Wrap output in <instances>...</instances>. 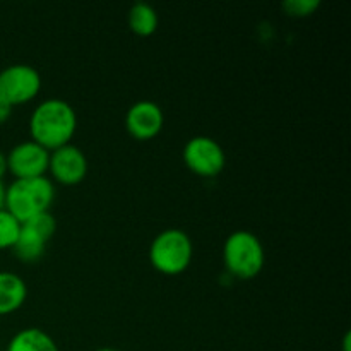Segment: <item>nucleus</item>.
<instances>
[{
	"label": "nucleus",
	"mask_w": 351,
	"mask_h": 351,
	"mask_svg": "<svg viewBox=\"0 0 351 351\" xmlns=\"http://www.w3.org/2000/svg\"><path fill=\"white\" fill-rule=\"evenodd\" d=\"M10 115H12V106L0 98V125H2V123H5L7 120L10 119Z\"/></svg>",
	"instance_id": "16"
},
{
	"label": "nucleus",
	"mask_w": 351,
	"mask_h": 351,
	"mask_svg": "<svg viewBox=\"0 0 351 351\" xmlns=\"http://www.w3.org/2000/svg\"><path fill=\"white\" fill-rule=\"evenodd\" d=\"M88 158L81 147L74 144H65L50 151L48 171L51 178L62 185H77L88 175Z\"/></svg>",
	"instance_id": "9"
},
{
	"label": "nucleus",
	"mask_w": 351,
	"mask_h": 351,
	"mask_svg": "<svg viewBox=\"0 0 351 351\" xmlns=\"http://www.w3.org/2000/svg\"><path fill=\"white\" fill-rule=\"evenodd\" d=\"M21 223L7 211L5 208L0 209V250L12 249L19 235Z\"/></svg>",
	"instance_id": "14"
},
{
	"label": "nucleus",
	"mask_w": 351,
	"mask_h": 351,
	"mask_svg": "<svg viewBox=\"0 0 351 351\" xmlns=\"http://www.w3.org/2000/svg\"><path fill=\"white\" fill-rule=\"evenodd\" d=\"M77 130V113L74 106L62 98L43 99L29 117L31 141L53 151L71 144Z\"/></svg>",
	"instance_id": "1"
},
{
	"label": "nucleus",
	"mask_w": 351,
	"mask_h": 351,
	"mask_svg": "<svg viewBox=\"0 0 351 351\" xmlns=\"http://www.w3.org/2000/svg\"><path fill=\"white\" fill-rule=\"evenodd\" d=\"M5 173H7V156L0 151V180H2Z\"/></svg>",
	"instance_id": "17"
},
{
	"label": "nucleus",
	"mask_w": 351,
	"mask_h": 351,
	"mask_svg": "<svg viewBox=\"0 0 351 351\" xmlns=\"http://www.w3.org/2000/svg\"><path fill=\"white\" fill-rule=\"evenodd\" d=\"M41 91V75L33 65L12 64L0 71V98L10 106L31 101Z\"/></svg>",
	"instance_id": "7"
},
{
	"label": "nucleus",
	"mask_w": 351,
	"mask_h": 351,
	"mask_svg": "<svg viewBox=\"0 0 351 351\" xmlns=\"http://www.w3.org/2000/svg\"><path fill=\"white\" fill-rule=\"evenodd\" d=\"M165 113L156 101L139 99L129 106L125 113V129L134 139H154L163 130Z\"/></svg>",
	"instance_id": "10"
},
{
	"label": "nucleus",
	"mask_w": 351,
	"mask_h": 351,
	"mask_svg": "<svg viewBox=\"0 0 351 351\" xmlns=\"http://www.w3.org/2000/svg\"><path fill=\"white\" fill-rule=\"evenodd\" d=\"M182 158L192 173L204 178L219 175L226 165V154L221 144L208 136H194L189 139L182 151Z\"/></svg>",
	"instance_id": "6"
},
{
	"label": "nucleus",
	"mask_w": 351,
	"mask_h": 351,
	"mask_svg": "<svg viewBox=\"0 0 351 351\" xmlns=\"http://www.w3.org/2000/svg\"><path fill=\"white\" fill-rule=\"evenodd\" d=\"M27 298V285L19 274L0 271V315L19 311Z\"/></svg>",
	"instance_id": "11"
},
{
	"label": "nucleus",
	"mask_w": 351,
	"mask_h": 351,
	"mask_svg": "<svg viewBox=\"0 0 351 351\" xmlns=\"http://www.w3.org/2000/svg\"><path fill=\"white\" fill-rule=\"evenodd\" d=\"M3 199H5V185L0 180V209L3 208Z\"/></svg>",
	"instance_id": "18"
},
{
	"label": "nucleus",
	"mask_w": 351,
	"mask_h": 351,
	"mask_svg": "<svg viewBox=\"0 0 351 351\" xmlns=\"http://www.w3.org/2000/svg\"><path fill=\"white\" fill-rule=\"evenodd\" d=\"M96 351H120V350H115V348H98Z\"/></svg>",
	"instance_id": "20"
},
{
	"label": "nucleus",
	"mask_w": 351,
	"mask_h": 351,
	"mask_svg": "<svg viewBox=\"0 0 351 351\" xmlns=\"http://www.w3.org/2000/svg\"><path fill=\"white\" fill-rule=\"evenodd\" d=\"M55 201L53 180L47 175L33 178H14L5 187L3 208L19 223L27 221L33 216L50 211Z\"/></svg>",
	"instance_id": "2"
},
{
	"label": "nucleus",
	"mask_w": 351,
	"mask_h": 351,
	"mask_svg": "<svg viewBox=\"0 0 351 351\" xmlns=\"http://www.w3.org/2000/svg\"><path fill=\"white\" fill-rule=\"evenodd\" d=\"M285 12L293 17H307L312 16L315 10L321 7L319 0H287L281 3Z\"/></svg>",
	"instance_id": "15"
},
{
	"label": "nucleus",
	"mask_w": 351,
	"mask_h": 351,
	"mask_svg": "<svg viewBox=\"0 0 351 351\" xmlns=\"http://www.w3.org/2000/svg\"><path fill=\"white\" fill-rule=\"evenodd\" d=\"M351 335L350 332H346L345 335V339H343V350L345 351H350V345H351Z\"/></svg>",
	"instance_id": "19"
},
{
	"label": "nucleus",
	"mask_w": 351,
	"mask_h": 351,
	"mask_svg": "<svg viewBox=\"0 0 351 351\" xmlns=\"http://www.w3.org/2000/svg\"><path fill=\"white\" fill-rule=\"evenodd\" d=\"M5 351H60L55 339L38 328L21 329L10 338Z\"/></svg>",
	"instance_id": "12"
},
{
	"label": "nucleus",
	"mask_w": 351,
	"mask_h": 351,
	"mask_svg": "<svg viewBox=\"0 0 351 351\" xmlns=\"http://www.w3.org/2000/svg\"><path fill=\"white\" fill-rule=\"evenodd\" d=\"M50 151L34 141H23L16 144L7 154V171L16 178L43 177L48 171Z\"/></svg>",
	"instance_id": "8"
},
{
	"label": "nucleus",
	"mask_w": 351,
	"mask_h": 351,
	"mask_svg": "<svg viewBox=\"0 0 351 351\" xmlns=\"http://www.w3.org/2000/svg\"><path fill=\"white\" fill-rule=\"evenodd\" d=\"M57 230V221L50 211L33 216L27 221L21 223L19 235L12 250L23 263H36L43 257L47 243Z\"/></svg>",
	"instance_id": "5"
},
{
	"label": "nucleus",
	"mask_w": 351,
	"mask_h": 351,
	"mask_svg": "<svg viewBox=\"0 0 351 351\" xmlns=\"http://www.w3.org/2000/svg\"><path fill=\"white\" fill-rule=\"evenodd\" d=\"M160 17L156 9L146 2H137L129 10V27L137 36H151L156 33Z\"/></svg>",
	"instance_id": "13"
},
{
	"label": "nucleus",
	"mask_w": 351,
	"mask_h": 351,
	"mask_svg": "<svg viewBox=\"0 0 351 351\" xmlns=\"http://www.w3.org/2000/svg\"><path fill=\"white\" fill-rule=\"evenodd\" d=\"M194 245L187 232L168 228L158 233L149 245V263L158 273L177 276L192 263Z\"/></svg>",
	"instance_id": "3"
},
{
	"label": "nucleus",
	"mask_w": 351,
	"mask_h": 351,
	"mask_svg": "<svg viewBox=\"0 0 351 351\" xmlns=\"http://www.w3.org/2000/svg\"><path fill=\"white\" fill-rule=\"evenodd\" d=\"M264 247L256 233L237 230L230 233L223 245V263L228 273L239 280H252L264 267Z\"/></svg>",
	"instance_id": "4"
}]
</instances>
